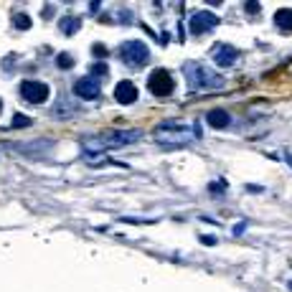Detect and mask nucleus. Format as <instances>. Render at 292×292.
Masks as SVG:
<instances>
[{"instance_id": "nucleus-1", "label": "nucleus", "mask_w": 292, "mask_h": 292, "mask_svg": "<svg viewBox=\"0 0 292 292\" xmlns=\"http://www.w3.org/2000/svg\"><path fill=\"white\" fill-rule=\"evenodd\" d=\"M153 137L163 145H186V142H193L201 137V127L181 122V119H165L153 130Z\"/></svg>"}, {"instance_id": "nucleus-2", "label": "nucleus", "mask_w": 292, "mask_h": 292, "mask_svg": "<svg viewBox=\"0 0 292 292\" xmlns=\"http://www.w3.org/2000/svg\"><path fill=\"white\" fill-rule=\"evenodd\" d=\"M140 137H142V130H109V132H102L97 137H89L84 145H87L89 153L94 150V155H97L102 150H117V148H124V145H135Z\"/></svg>"}, {"instance_id": "nucleus-3", "label": "nucleus", "mask_w": 292, "mask_h": 292, "mask_svg": "<svg viewBox=\"0 0 292 292\" xmlns=\"http://www.w3.org/2000/svg\"><path fill=\"white\" fill-rule=\"evenodd\" d=\"M183 74H186L191 89H219L224 84V76H219L216 71H211L203 64H196V61H188L183 66Z\"/></svg>"}, {"instance_id": "nucleus-4", "label": "nucleus", "mask_w": 292, "mask_h": 292, "mask_svg": "<svg viewBox=\"0 0 292 292\" xmlns=\"http://www.w3.org/2000/svg\"><path fill=\"white\" fill-rule=\"evenodd\" d=\"M119 59L127 64V66H132V69H140V66H145L148 64V59H150V49L145 46L142 41H124L122 46H119Z\"/></svg>"}, {"instance_id": "nucleus-5", "label": "nucleus", "mask_w": 292, "mask_h": 292, "mask_svg": "<svg viewBox=\"0 0 292 292\" xmlns=\"http://www.w3.org/2000/svg\"><path fill=\"white\" fill-rule=\"evenodd\" d=\"M21 97L28 104H44L51 97V87L38 79H26V81H21Z\"/></svg>"}, {"instance_id": "nucleus-6", "label": "nucleus", "mask_w": 292, "mask_h": 292, "mask_svg": "<svg viewBox=\"0 0 292 292\" xmlns=\"http://www.w3.org/2000/svg\"><path fill=\"white\" fill-rule=\"evenodd\" d=\"M148 89H150V94H155V97H171L173 89H176V79H173L165 69H155V71L148 76Z\"/></svg>"}, {"instance_id": "nucleus-7", "label": "nucleus", "mask_w": 292, "mask_h": 292, "mask_svg": "<svg viewBox=\"0 0 292 292\" xmlns=\"http://www.w3.org/2000/svg\"><path fill=\"white\" fill-rule=\"evenodd\" d=\"M216 26H219V18H216L214 13H208V11L193 13V16L188 18V31H191L193 36H203V33H208V31L216 28Z\"/></svg>"}, {"instance_id": "nucleus-8", "label": "nucleus", "mask_w": 292, "mask_h": 292, "mask_svg": "<svg viewBox=\"0 0 292 292\" xmlns=\"http://www.w3.org/2000/svg\"><path fill=\"white\" fill-rule=\"evenodd\" d=\"M74 94H76L79 99H97V97L102 94V87H99L97 79L84 76V79H76V81H74Z\"/></svg>"}, {"instance_id": "nucleus-9", "label": "nucleus", "mask_w": 292, "mask_h": 292, "mask_svg": "<svg viewBox=\"0 0 292 292\" xmlns=\"http://www.w3.org/2000/svg\"><path fill=\"white\" fill-rule=\"evenodd\" d=\"M214 61L219 64V66H234L236 61H239V49H234V46H229V44H216L214 46Z\"/></svg>"}, {"instance_id": "nucleus-10", "label": "nucleus", "mask_w": 292, "mask_h": 292, "mask_svg": "<svg viewBox=\"0 0 292 292\" xmlns=\"http://www.w3.org/2000/svg\"><path fill=\"white\" fill-rule=\"evenodd\" d=\"M114 99H117L119 104H132V102H137V87H135V81L122 79V81L114 87Z\"/></svg>"}, {"instance_id": "nucleus-11", "label": "nucleus", "mask_w": 292, "mask_h": 292, "mask_svg": "<svg viewBox=\"0 0 292 292\" xmlns=\"http://www.w3.org/2000/svg\"><path fill=\"white\" fill-rule=\"evenodd\" d=\"M206 122H208L211 127H216V130H224V127L231 124V114H229L226 109H211V112L206 114Z\"/></svg>"}, {"instance_id": "nucleus-12", "label": "nucleus", "mask_w": 292, "mask_h": 292, "mask_svg": "<svg viewBox=\"0 0 292 292\" xmlns=\"http://www.w3.org/2000/svg\"><path fill=\"white\" fill-rule=\"evenodd\" d=\"M274 26L284 33H292V8H279L274 13Z\"/></svg>"}, {"instance_id": "nucleus-13", "label": "nucleus", "mask_w": 292, "mask_h": 292, "mask_svg": "<svg viewBox=\"0 0 292 292\" xmlns=\"http://www.w3.org/2000/svg\"><path fill=\"white\" fill-rule=\"evenodd\" d=\"M59 28H61V33L74 36V33L81 28V18H76V16H66V18H61V21H59Z\"/></svg>"}, {"instance_id": "nucleus-14", "label": "nucleus", "mask_w": 292, "mask_h": 292, "mask_svg": "<svg viewBox=\"0 0 292 292\" xmlns=\"http://www.w3.org/2000/svg\"><path fill=\"white\" fill-rule=\"evenodd\" d=\"M51 148V140H41V142H31V145H18V150L26 153V155H38V153H46Z\"/></svg>"}, {"instance_id": "nucleus-15", "label": "nucleus", "mask_w": 292, "mask_h": 292, "mask_svg": "<svg viewBox=\"0 0 292 292\" xmlns=\"http://www.w3.org/2000/svg\"><path fill=\"white\" fill-rule=\"evenodd\" d=\"M74 112H76V107H74V104H69L66 99H59V104L51 109V114H54L56 119H69Z\"/></svg>"}, {"instance_id": "nucleus-16", "label": "nucleus", "mask_w": 292, "mask_h": 292, "mask_svg": "<svg viewBox=\"0 0 292 292\" xmlns=\"http://www.w3.org/2000/svg\"><path fill=\"white\" fill-rule=\"evenodd\" d=\"M31 23H33V21H31L28 13H16V16H13V26H16L18 31H28Z\"/></svg>"}, {"instance_id": "nucleus-17", "label": "nucleus", "mask_w": 292, "mask_h": 292, "mask_svg": "<svg viewBox=\"0 0 292 292\" xmlns=\"http://www.w3.org/2000/svg\"><path fill=\"white\" fill-rule=\"evenodd\" d=\"M56 64H59V69H71V66H74V56H71V54H59V56H56Z\"/></svg>"}, {"instance_id": "nucleus-18", "label": "nucleus", "mask_w": 292, "mask_h": 292, "mask_svg": "<svg viewBox=\"0 0 292 292\" xmlns=\"http://www.w3.org/2000/svg\"><path fill=\"white\" fill-rule=\"evenodd\" d=\"M13 127H31V117H26V114H13V122H11Z\"/></svg>"}, {"instance_id": "nucleus-19", "label": "nucleus", "mask_w": 292, "mask_h": 292, "mask_svg": "<svg viewBox=\"0 0 292 292\" xmlns=\"http://www.w3.org/2000/svg\"><path fill=\"white\" fill-rule=\"evenodd\" d=\"M92 74H94V76H107V64H102V61H99V64H92Z\"/></svg>"}, {"instance_id": "nucleus-20", "label": "nucleus", "mask_w": 292, "mask_h": 292, "mask_svg": "<svg viewBox=\"0 0 292 292\" xmlns=\"http://www.w3.org/2000/svg\"><path fill=\"white\" fill-rule=\"evenodd\" d=\"M246 13H259V3H246Z\"/></svg>"}, {"instance_id": "nucleus-21", "label": "nucleus", "mask_w": 292, "mask_h": 292, "mask_svg": "<svg viewBox=\"0 0 292 292\" xmlns=\"http://www.w3.org/2000/svg\"><path fill=\"white\" fill-rule=\"evenodd\" d=\"M203 244H208V246H211V244H216V239H214V236H203Z\"/></svg>"}, {"instance_id": "nucleus-22", "label": "nucleus", "mask_w": 292, "mask_h": 292, "mask_svg": "<svg viewBox=\"0 0 292 292\" xmlns=\"http://www.w3.org/2000/svg\"><path fill=\"white\" fill-rule=\"evenodd\" d=\"M0 112H3V99H0Z\"/></svg>"}, {"instance_id": "nucleus-23", "label": "nucleus", "mask_w": 292, "mask_h": 292, "mask_svg": "<svg viewBox=\"0 0 292 292\" xmlns=\"http://www.w3.org/2000/svg\"><path fill=\"white\" fill-rule=\"evenodd\" d=\"M289 289H292V284H289Z\"/></svg>"}]
</instances>
